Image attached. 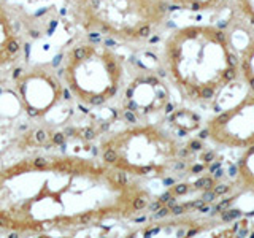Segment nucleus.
<instances>
[{
  "label": "nucleus",
  "instance_id": "nucleus-13",
  "mask_svg": "<svg viewBox=\"0 0 254 238\" xmlns=\"http://www.w3.org/2000/svg\"><path fill=\"white\" fill-rule=\"evenodd\" d=\"M238 71L242 81L254 92V34L250 35L248 43L242 48V51H238Z\"/></svg>",
  "mask_w": 254,
  "mask_h": 238
},
{
  "label": "nucleus",
  "instance_id": "nucleus-11",
  "mask_svg": "<svg viewBox=\"0 0 254 238\" xmlns=\"http://www.w3.org/2000/svg\"><path fill=\"white\" fill-rule=\"evenodd\" d=\"M230 0H169L172 10L188 11L194 14L219 13L229 6Z\"/></svg>",
  "mask_w": 254,
  "mask_h": 238
},
{
  "label": "nucleus",
  "instance_id": "nucleus-6",
  "mask_svg": "<svg viewBox=\"0 0 254 238\" xmlns=\"http://www.w3.org/2000/svg\"><path fill=\"white\" fill-rule=\"evenodd\" d=\"M14 94L22 111L34 119L48 118L67 97L62 76L51 63H29L14 75Z\"/></svg>",
  "mask_w": 254,
  "mask_h": 238
},
{
  "label": "nucleus",
  "instance_id": "nucleus-9",
  "mask_svg": "<svg viewBox=\"0 0 254 238\" xmlns=\"http://www.w3.org/2000/svg\"><path fill=\"white\" fill-rule=\"evenodd\" d=\"M126 108L140 119L162 113L170 103V89L161 76L141 73L127 86Z\"/></svg>",
  "mask_w": 254,
  "mask_h": 238
},
{
  "label": "nucleus",
  "instance_id": "nucleus-5",
  "mask_svg": "<svg viewBox=\"0 0 254 238\" xmlns=\"http://www.w3.org/2000/svg\"><path fill=\"white\" fill-rule=\"evenodd\" d=\"M99 159L135 179L165 178L177 169L181 143L162 125L135 122L100 140Z\"/></svg>",
  "mask_w": 254,
  "mask_h": 238
},
{
  "label": "nucleus",
  "instance_id": "nucleus-12",
  "mask_svg": "<svg viewBox=\"0 0 254 238\" xmlns=\"http://www.w3.org/2000/svg\"><path fill=\"white\" fill-rule=\"evenodd\" d=\"M235 182L245 190H254V145L245 148L238 159Z\"/></svg>",
  "mask_w": 254,
  "mask_h": 238
},
{
  "label": "nucleus",
  "instance_id": "nucleus-4",
  "mask_svg": "<svg viewBox=\"0 0 254 238\" xmlns=\"http://www.w3.org/2000/svg\"><path fill=\"white\" fill-rule=\"evenodd\" d=\"M59 73L68 95L83 107L99 108L123 92L126 60L113 43L83 34L67 45Z\"/></svg>",
  "mask_w": 254,
  "mask_h": 238
},
{
  "label": "nucleus",
  "instance_id": "nucleus-10",
  "mask_svg": "<svg viewBox=\"0 0 254 238\" xmlns=\"http://www.w3.org/2000/svg\"><path fill=\"white\" fill-rule=\"evenodd\" d=\"M227 10L230 11V26L254 34V0H230Z\"/></svg>",
  "mask_w": 254,
  "mask_h": 238
},
{
  "label": "nucleus",
  "instance_id": "nucleus-8",
  "mask_svg": "<svg viewBox=\"0 0 254 238\" xmlns=\"http://www.w3.org/2000/svg\"><path fill=\"white\" fill-rule=\"evenodd\" d=\"M32 18L21 8L0 0V71L18 63L30 42Z\"/></svg>",
  "mask_w": 254,
  "mask_h": 238
},
{
  "label": "nucleus",
  "instance_id": "nucleus-14",
  "mask_svg": "<svg viewBox=\"0 0 254 238\" xmlns=\"http://www.w3.org/2000/svg\"><path fill=\"white\" fill-rule=\"evenodd\" d=\"M172 122L175 124V127H178L180 130L192 132L200 127V118L190 110H181L172 116Z\"/></svg>",
  "mask_w": 254,
  "mask_h": 238
},
{
  "label": "nucleus",
  "instance_id": "nucleus-1",
  "mask_svg": "<svg viewBox=\"0 0 254 238\" xmlns=\"http://www.w3.org/2000/svg\"><path fill=\"white\" fill-rule=\"evenodd\" d=\"M153 195L100 159L32 154L0 167V232L43 235L141 216Z\"/></svg>",
  "mask_w": 254,
  "mask_h": 238
},
{
  "label": "nucleus",
  "instance_id": "nucleus-2",
  "mask_svg": "<svg viewBox=\"0 0 254 238\" xmlns=\"http://www.w3.org/2000/svg\"><path fill=\"white\" fill-rule=\"evenodd\" d=\"M164 75L183 99L208 105L240 78L238 50L229 30L216 24H186L165 37L161 50Z\"/></svg>",
  "mask_w": 254,
  "mask_h": 238
},
{
  "label": "nucleus",
  "instance_id": "nucleus-7",
  "mask_svg": "<svg viewBox=\"0 0 254 238\" xmlns=\"http://www.w3.org/2000/svg\"><path fill=\"white\" fill-rule=\"evenodd\" d=\"M205 135L218 148L245 149L254 145V92L208 119Z\"/></svg>",
  "mask_w": 254,
  "mask_h": 238
},
{
  "label": "nucleus",
  "instance_id": "nucleus-3",
  "mask_svg": "<svg viewBox=\"0 0 254 238\" xmlns=\"http://www.w3.org/2000/svg\"><path fill=\"white\" fill-rule=\"evenodd\" d=\"M64 3L81 34L130 48L153 42L173 11L169 0H64Z\"/></svg>",
  "mask_w": 254,
  "mask_h": 238
}]
</instances>
